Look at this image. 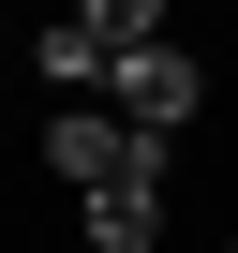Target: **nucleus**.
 Masks as SVG:
<instances>
[{"instance_id": "f257e3e1", "label": "nucleus", "mask_w": 238, "mask_h": 253, "mask_svg": "<svg viewBox=\"0 0 238 253\" xmlns=\"http://www.w3.org/2000/svg\"><path fill=\"white\" fill-rule=\"evenodd\" d=\"M89 104L119 119V134L179 149V134H194V104H208V60H194V45H119V60L89 75Z\"/></svg>"}, {"instance_id": "f03ea898", "label": "nucleus", "mask_w": 238, "mask_h": 253, "mask_svg": "<svg viewBox=\"0 0 238 253\" xmlns=\"http://www.w3.org/2000/svg\"><path fill=\"white\" fill-rule=\"evenodd\" d=\"M45 164H60L75 194H119V179H164V149H149V134H119L104 104H60V119H45Z\"/></svg>"}, {"instance_id": "7ed1b4c3", "label": "nucleus", "mask_w": 238, "mask_h": 253, "mask_svg": "<svg viewBox=\"0 0 238 253\" xmlns=\"http://www.w3.org/2000/svg\"><path fill=\"white\" fill-rule=\"evenodd\" d=\"M75 238H89V253H164V179H119V194H75Z\"/></svg>"}, {"instance_id": "20e7f679", "label": "nucleus", "mask_w": 238, "mask_h": 253, "mask_svg": "<svg viewBox=\"0 0 238 253\" xmlns=\"http://www.w3.org/2000/svg\"><path fill=\"white\" fill-rule=\"evenodd\" d=\"M60 30L89 60H119V45H164V0H60Z\"/></svg>"}]
</instances>
